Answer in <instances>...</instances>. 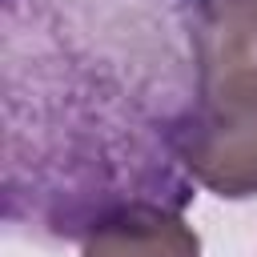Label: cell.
Returning a JSON list of instances; mask_svg holds the SVG:
<instances>
[{"mask_svg": "<svg viewBox=\"0 0 257 257\" xmlns=\"http://www.w3.org/2000/svg\"><path fill=\"white\" fill-rule=\"evenodd\" d=\"M169 149L221 201L257 197V56L193 52V92L169 120Z\"/></svg>", "mask_w": 257, "mask_h": 257, "instance_id": "cell-1", "label": "cell"}, {"mask_svg": "<svg viewBox=\"0 0 257 257\" xmlns=\"http://www.w3.org/2000/svg\"><path fill=\"white\" fill-rule=\"evenodd\" d=\"M80 257H201V237L181 209L128 205L84 233Z\"/></svg>", "mask_w": 257, "mask_h": 257, "instance_id": "cell-2", "label": "cell"}, {"mask_svg": "<svg viewBox=\"0 0 257 257\" xmlns=\"http://www.w3.org/2000/svg\"><path fill=\"white\" fill-rule=\"evenodd\" d=\"M193 52L257 56V0H181Z\"/></svg>", "mask_w": 257, "mask_h": 257, "instance_id": "cell-3", "label": "cell"}]
</instances>
